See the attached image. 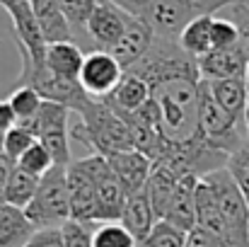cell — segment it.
<instances>
[{"instance_id":"cell-1","label":"cell","mask_w":249,"mask_h":247,"mask_svg":"<svg viewBox=\"0 0 249 247\" xmlns=\"http://www.w3.org/2000/svg\"><path fill=\"white\" fill-rule=\"evenodd\" d=\"M131 15L141 17L155 37L179 39L186 24L203 15H215L237 0H116Z\"/></svg>"},{"instance_id":"cell-2","label":"cell","mask_w":249,"mask_h":247,"mask_svg":"<svg viewBox=\"0 0 249 247\" xmlns=\"http://www.w3.org/2000/svg\"><path fill=\"white\" fill-rule=\"evenodd\" d=\"M71 136L80 141L89 153L111 155L131 151V131L121 114H116L104 99H92V104L80 114V121L71 129Z\"/></svg>"},{"instance_id":"cell-3","label":"cell","mask_w":249,"mask_h":247,"mask_svg":"<svg viewBox=\"0 0 249 247\" xmlns=\"http://www.w3.org/2000/svg\"><path fill=\"white\" fill-rule=\"evenodd\" d=\"M29 221L39 228H61L71 221L68 165H53L39 182V189L24 209Z\"/></svg>"},{"instance_id":"cell-4","label":"cell","mask_w":249,"mask_h":247,"mask_svg":"<svg viewBox=\"0 0 249 247\" xmlns=\"http://www.w3.org/2000/svg\"><path fill=\"white\" fill-rule=\"evenodd\" d=\"M203 179L211 184L223 213L225 247H249V201L228 172V167H220Z\"/></svg>"},{"instance_id":"cell-5","label":"cell","mask_w":249,"mask_h":247,"mask_svg":"<svg viewBox=\"0 0 249 247\" xmlns=\"http://www.w3.org/2000/svg\"><path fill=\"white\" fill-rule=\"evenodd\" d=\"M198 124H201V133L203 138L223 151V153H235L245 141H249L247 124L245 119H237L235 114H230L225 107H220L215 102V97L211 95L206 80H201V112H198Z\"/></svg>"},{"instance_id":"cell-6","label":"cell","mask_w":249,"mask_h":247,"mask_svg":"<svg viewBox=\"0 0 249 247\" xmlns=\"http://www.w3.org/2000/svg\"><path fill=\"white\" fill-rule=\"evenodd\" d=\"M68 116H71V109L66 104L44 99L36 116L27 121H17V124L32 131L36 141H41L49 148L56 165H71L73 155H71V141H68Z\"/></svg>"},{"instance_id":"cell-7","label":"cell","mask_w":249,"mask_h":247,"mask_svg":"<svg viewBox=\"0 0 249 247\" xmlns=\"http://www.w3.org/2000/svg\"><path fill=\"white\" fill-rule=\"evenodd\" d=\"M78 163L85 167V172L92 177V182L97 187V218H99V223L121 221L128 194L124 191L121 182L116 179L109 160L99 153H89V155L80 158Z\"/></svg>"},{"instance_id":"cell-8","label":"cell","mask_w":249,"mask_h":247,"mask_svg":"<svg viewBox=\"0 0 249 247\" xmlns=\"http://www.w3.org/2000/svg\"><path fill=\"white\" fill-rule=\"evenodd\" d=\"M17 85H32L41 92L44 99L49 102H58V104H66L71 112L75 114H83L85 109L92 104V95L85 92V87L80 85V80H68V78H61L56 76L53 71L46 68V63L41 68H22L19 76H17Z\"/></svg>"},{"instance_id":"cell-9","label":"cell","mask_w":249,"mask_h":247,"mask_svg":"<svg viewBox=\"0 0 249 247\" xmlns=\"http://www.w3.org/2000/svg\"><path fill=\"white\" fill-rule=\"evenodd\" d=\"M10 19H12V32H15V41L19 49V58H22V68H41L46 63V49L49 41L34 17L32 2L29 0H19L12 2L10 7H5Z\"/></svg>"},{"instance_id":"cell-10","label":"cell","mask_w":249,"mask_h":247,"mask_svg":"<svg viewBox=\"0 0 249 247\" xmlns=\"http://www.w3.org/2000/svg\"><path fill=\"white\" fill-rule=\"evenodd\" d=\"M131 12L126 7H121L116 0H97L89 22H87V39L94 49H104L111 51L116 46V41L124 37L126 24H128Z\"/></svg>"},{"instance_id":"cell-11","label":"cell","mask_w":249,"mask_h":247,"mask_svg":"<svg viewBox=\"0 0 249 247\" xmlns=\"http://www.w3.org/2000/svg\"><path fill=\"white\" fill-rule=\"evenodd\" d=\"M124 66L104 49H94L85 54V63L80 71V85L87 95L104 99L124 78Z\"/></svg>"},{"instance_id":"cell-12","label":"cell","mask_w":249,"mask_h":247,"mask_svg":"<svg viewBox=\"0 0 249 247\" xmlns=\"http://www.w3.org/2000/svg\"><path fill=\"white\" fill-rule=\"evenodd\" d=\"M68 196L71 218L80 223H99L97 218V187L78 160L68 165Z\"/></svg>"},{"instance_id":"cell-13","label":"cell","mask_w":249,"mask_h":247,"mask_svg":"<svg viewBox=\"0 0 249 247\" xmlns=\"http://www.w3.org/2000/svg\"><path fill=\"white\" fill-rule=\"evenodd\" d=\"M104 158L109 160L116 179L121 182V187H124V191L128 196L145 191V184H148L150 172H153V160L145 153L131 148V151L111 153V155H104Z\"/></svg>"},{"instance_id":"cell-14","label":"cell","mask_w":249,"mask_h":247,"mask_svg":"<svg viewBox=\"0 0 249 247\" xmlns=\"http://www.w3.org/2000/svg\"><path fill=\"white\" fill-rule=\"evenodd\" d=\"M153 41H155V32L150 29V24H145L141 17L131 15L124 37L116 41V46L109 54L124 66V71H128L150 51Z\"/></svg>"},{"instance_id":"cell-15","label":"cell","mask_w":249,"mask_h":247,"mask_svg":"<svg viewBox=\"0 0 249 247\" xmlns=\"http://www.w3.org/2000/svg\"><path fill=\"white\" fill-rule=\"evenodd\" d=\"M198 73L203 80L220 78H247V58L242 46L232 49H213L198 58Z\"/></svg>"},{"instance_id":"cell-16","label":"cell","mask_w":249,"mask_h":247,"mask_svg":"<svg viewBox=\"0 0 249 247\" xmlns=\"http://www.w3.org/2000/svg\"><path fill=\"white\" fill-rule=\"evenodd\" d=\"M148 99H150V85L133 71H126L121 82L104 97V102L121 116L136 114Z\"/></svg>"},{"instance_id":"cell-17","label":"cell","mask_w":249,"mask_h":247,"mask_svg":"<svg viewBox=\"0 0 249 247\" xmlns=\"http://www.w3.org/2000/svg\"><path fill=\"white\" fill-rule=\"evenodd\" d=\"M198 179L201 177H194V174L181 177L165 211V221L174 223L177 228H181L186 233L196 226V184H198Z\"/></svg>"},{"instance_id":"cell-18","label":"cell","mask_w":249,"mask_h":247,"mask_svg":"<svg viewBox=\"0 0 249 247\" xmlns=\"http://www.w3.org/2000/svg\"><path fill=\"white\" fill-rule=\"evenodd\" d=\"M179 182H181V174L177 170H172L167 163H160V160L153 163L150 179L145 184V194H148V199L155 209L158 221L165 218V211L172 201V196H174V191H177V187H179Z\"/></svg>"},{"instance_id":"cell-19","label":"cell","mask_w":249,"mask_h":247,"mask_svg":"<svg viewBox=\"0 0 249 247\" xmlns=\"http://www.w3.org/2000/svg\"><path fill=\"white\" fill-rule=\"evenodd\" d=\"M34 17L46 37L49 44H58V41H73V29L68 24V17L61 10L58 0H29Z\"/></svg>"},{"instance_id":"cell-20","label":"cell","mask_w":249,"mask_h":247,"mask_svg":"<svg viewBox=\"0 0 249 247\" xmlns=\"http://www.w3.org/2000/svg\"><path fill=\"white\" fill-rule=\"evenodd\" d=\"M36 233V226L29 221L24 209L0 201V247H24Z\"/></svg>"},{"instance_id":"cell-21","label":"cell","mask_w":249,"mask_h":247,"mask_svg":"<svg viewBox=\"0 0 249 247\" xmlns=\"http://www.w3.org/2000/svg\"><path fill=\"white\" fill-rule=\"evenodd\" d=\"M121 223L133 233V238H136L138 243H143V240L150 235V230H153L155 223H158V216H155V209H153V204H150V199H148L145 191L131 194V196L126 199Z\"/></svg>"},{"instance_id":"cell-22","label":"cell","mask_w":249,"mask_h":247,"mask_svg":"<svg viewBox=\"0 0 249 247\" xmlns=\"http://www.w3.org/2000/svg\"><path fill=\"white\" fill-rule=\"evenodd\" d=\"M83 63V46H78L75 41H58V44H49V49H46V68L61 78L80 80Z\"/></svg>"},{"instance_id":"cell-23","label":"cell","mask_w":249,"mask_h":247,"mask_svg":"<svg viewBox=\"0 0 249 247\" xmlns=\"http://www.w3.org/2000/svg\"><path fill=\"white\" fill-rule=\"evenodd\" d=\"M206 85H208L211 95L215 97V102L220 107H225L237 119H245V109H247V97H249L247 78H220V80H206Z\"/></svg>"},{"instance_id":"cell-24","label":"cell","mask_w":249,"mask_h":247,"mask_svg":"<svg viewBox=\"0 0 249 247\" xmlns=\"http://www.w3.org/2000/svg\"><path fill=\"white\" fill-rule=\"evenodd\" d=\"M196 226L206 228L208 233L218 235L225 243V223H223V213L218 206V199L211 189V184L201 177L196 184Z\"/></svg>"},{"instance_id":"cell-25","label":"cell","mask_w":249,"mask_h":247,"mask_svg":"<svg viewBox=\"0 0 249 247\" xmlns=\"http://www.w3.org/2000/svg\"><path fill=\"white\" fill-rule=\"evenodd\" d=\"M39 182H41V177H36V174L22 170L19 165H15V170L7 177V184H5V191H2V201L12 204L17 209H27L29 201L34 199L36 189H39Z\"/></svg>"},{"instance_id":"cell-26","label":"cell","mask_w":249,"mask_h":247,"mask_svg":"<svg viewBox=\"0 0 249 247\" xmlns=\"http://www.w3.org/2000/svg\"><path fill=\"white\" fill-rule=\"evenodd\" d=\"M211 24H213V15H203V17L194 19L191 24H186L184 32L179 34L181 49H184L189 56H194L196 61H198L201 56H206L208 51H213Z\"/></svg>"},{"instance_id":"cell-27","label":"cell","mask_w":249,"mask_h":247,"mask_svg":"<svg viewBox=\"0 0 249 247\" xmlns=\"http://www.w3.org/2000/svg\"><path fill=\"white\" fill-rule=\"evenodd\" d=\"M58 2H61V10L68 17V24L73 29V41L78 46L89 44V39H87V22H89V15H92L97 0H58ZM89 49H92V44H89Z\"/></svg>"},{"instance_id":"cell-28","label":"cell","mask_w":249,"mask_h":247,"mask_svg":"<svg viewBox=\"0 0 249 247\" xmlns=\"http://www.w3.org/2000/svg\"><path fill=\"white\" fill-rule=\"evenodd\" d=\"M92 247H138V240L121 221H109L94 226Z\"/></svg>"},{"instance_id":"cell-29","label":"cell","mask_w":249,"mask_h":247,"mask_svg":"<svg viewBox=\"0 0 249 247\" xmlns=\"http://www.w3.org/2000/svg\"><path fill=\"white\" fill-rule=\"evenodd\" d=\"M7 102H10V107H12L17 121H27V119L36 116V112H39L41 104H44V97H41V92H39L36 87H32V85H17V87L12 90V95L7 97Z\"/></svg>"},{"instance_id":"cell-30","label":"cell","mask_w":249,"mask_h":247,"mask_svg":"<svg viewBox=\"0 0 249 247\" xmlns=\"http://www.w3.org/2000/svg\"><path fill=\"white\" fill-rule=\"evenodd\" d=\"M141 245L143 247H186V230H181L174 223L160 218L155 223V228L150 230V235Z\"/></svg>"},{"instance_id":"cell-31","label":"cell","mask_w":249,"mask_h":247,"mask_svg":"<svg viewBox=\"0 0 249 247\" xmlns=\"http://www.w3.org/2000/svg\"><path fill=\"white\" fill-rule=\"evenodd\" d=\"M17 165H19L22 170L36 174V177H44L56 163H53V155L49 153V148H46L41 141H36L32 148H27V153L17 160Z\"/></svg>"},{"instance_id":"cell-32","label":"cell","mask_w":249,"mask_h":247,"mask_svg":"<svg viewBox=\"0 0 249 247\" xmlns=\"http://www.w3.org/2000/svg\"><path fill=\"white\" fill-rule=\"evenodd\" d=\"M34 143H36V136H34L32 131H27L24 126L15 124V126L5 133V151H2V155L10 158L12 163H17V160L27 153V148H32Z\"/></svg>"},{"instance_id":"cell-33","label":"cell","mask_w":249,"mask_h":247,"mask_svg":"<svg viewBox=\"0 0 249 247\" xmlns=\"http://www.w3.org/2000/svg\"><path fill=\"white\" fill-rule=\"evenodd\" d=\"M225 167L232 174V179L237 182V187L242 189L245 199L249 201V141H245L235 153H230Z\"/></svg>"},{"instance_id":"cell-34","label":"cell","mask_w":249,"mask_h":247,"mask_svg":"<svg viewBox=\"0 0 249 247\" xmlns=\"http://www.w3.org/2000/svg\"><path fill=\"white\" fill-rule=\"evenodd\" d=\"M211 39H213V49H232V46H240V29L230 17L213 15Z\"/></svg>"},{"instance_id":"cell-35","label":"cell","mask_w":249,"mask_h":247,"mask_svg":"<svg viewBox=\"0 0 249 247\" xmlns=\"http://www.w3.org/2000/svg\"><path fill=\"white\" fill-rule=\"evenodd\" d=\"M228 10V17L237 24L240 29V46L245 51V58H247V82H249V2L245 0H237L232 5L225 7Z\"/></svg>"},{"instance_id":"cell-36","label":"cell","mask_w":249,"mask_h":247,"mask_svg":"<svg viewBox=\"0 0 249 247\" xmlns=\"http://www.w3.org/2000/svg\"><path fill=\"white\" fill-rule=\"evenodd\" d=\"M97 223H80V221H68L61 226L66 247H92V233Z\"/></svg>"},{"instance_id":"cell-37","label":"cell","mask_w":249,"mask_h":247,"mask_svg":"<svg viewBox=\"0 0 249 247\" xmlns=\"http://www.w3.org/2000/svg\"><path fill=\"white\" fill-rule=\"evenodd\" d=\"M24 247H66L61 228H39Z\"/></svg>"},{"instance_id":"cell-38","label":"cell","mask_w":249,"mask_h":247,"mask_svg":"<svg viewBox=\"0 0 249 247\" xmlns=\"http://www.w3.org/2000/svg\"><path fill=\"white\" fill-rule=\"evenodd\" d=\"M186 247H225V243H223L218 235L208 233L206 228L194 226V228L186 233Z\"/></svg>"},{"instance_id":"cell-39","label":"cell","mask_w":249,"mask_h":247,"mask_svg":"<svg viewBox=\"0 0 249 247\" xmlns=\"http://www.w3.org/2000/svg\"><path fill=\"white\" fill-rule=\"evenodd\" d=\"M15 124H17V116H15L10 102L7 99H0V129L2 131H10Z\"/></svg>"},{"instance_id":"cell-40","label":"cell","mask_w":249,"mask_h":247,"mask_svg":"<svg viewBox=\"0 0 249 247\" xmlns=\"http://www.w3.org/2000/svg\"><path fill=\"white\" fill-rule=\"evenodd\" d=\"M5 133H7V131L0 129V155H2V151H5Z\"/></svg>"},{"instance_id":"cell-41","label":"cell","mask_w":249,"mask_h":247,"mask_svg":"<svg viewBox=\"0 0 249 247\" xmlns=\"http://www.w3.org/2000/svg\"><path fill=\"white\" fill-rule=\"evenodd\" d=\"M245 121H247V133H249V97H247V109H245Z\"/></svg>"},{"instance_id":"cell-42","label":"cell","mask_w":249,"mask_h":247,"mask_svg":"<svg viewBox=\"0 0 249 247\" xmlns=\"http://www.w3.org/2000/svg\"><path fill=\"white\" fill-rule=\"evenodd\" d=\"M12 2H19V0H0V5H2V7H10Z\"/></svg>"},{"instance_id":"cell-43","label":"cell","mask_w":249,"mask_h":247,"mask_svg":"<svg viewBox=\"0 0 249 247\" xmlns=\"http://www.w3.org/2000/svg\"><path fill=\"white\" fill-rule=\"evenodd\" d=\"M245 2H249V0H245Z\"/></svg>"}]
</instances>
